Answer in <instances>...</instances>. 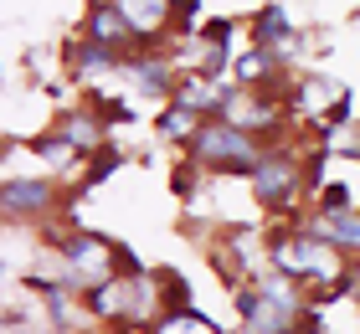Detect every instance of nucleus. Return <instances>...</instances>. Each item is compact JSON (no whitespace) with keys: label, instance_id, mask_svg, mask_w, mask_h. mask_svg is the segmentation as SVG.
<instances>
[{"label":"nucleus","instance_id":"obj_1","mask_svg":"<svg viewBox=\"0 0 360 334\" xmlns=\"http://www.w3.org/2000/svg\"><path fill=\"white\" fill-rule=\"evenodd\" d=\"M237 304H242V319H248V334H293V324L304 314V298L293 293V278H283V273L263 278Z\"/></svg>","mask_w":360,"mask_h":334},{"label":"nucleus","instance_id":"obj_2","mask_svg":"<svg viewBox=\"0 0 360 334\" xmlns=\"http://www.w3.org/2000/svg\"><path fill=\"white\" fill-rule=\"evenodd\" d=\"M191 144H195V160H206L211 170H252V165H257L252 134L237 129V124H226V119H206Z\"/></svg>","mask_w":360,"mask_h":334},{"label":"nucleus","instance_id":"obj_3","mask_svg":"<svg viewBox=\"0 0 360 334\" xmlns=\"http://www.w3.org/2000/svg\"><path fill=\"white\" fill-rule=\"evenodd\" d=\"M273 267L283 278H319V283H335L340 273H345V262H340V252L330 242H319L314 231H309V237H288V242H278L273 247Z\"/></svg>","mask_w":360,"mask_h":334},{"label":"nucleus","instance_id":"obj_4","mask_svg":"<svg viewBox=\"0 0 360 334\" xmlns=\"http://www.w3.org/2000/svg\"><path fill=\"white\" fill-rule=\"evenodd\" d=\"M252 195L263 200V206H288L293 195H299V186H304V175H299V160L293 155H257V165H252Z\"/></svg>","mask_w":360,"mask_h":334},{"label":"nucleus","instance_id":"obj_5","mask_svg":"<svg viewBox=\"0 0 360 334\" xmlns=\"http://www.w3.org/2000/svg\"><path fill=\"white\" fill-rule=\"evenodd\" d=\"M68 267H72V283L98 288V283H108V273H113V247L103 237H72L68 242Z\"/></svg>","mask_w":360,"mask_h":334},{"label":"nucleus","instance_id":"obj_6","mask_svg":"<svg viewBox=\"0 0 360 334\" xmlns=\"http://www.w3.org/2000/svg\"><path fill=\"white\" fill-rule=\"evenodd\" d=\"M0 211L6 216H46L52 211V186L46 180H6L0 186Z\"/></svg>","mask_w":360,"mask_h":334},{"label":"nucleus","instance_id":"obj_7","mask_svg":"<svg viewBox=\"0 0 360 334\" xmlns=\"http://www.w3.org/2000/svg\"><path fill=\"white\" fill-rule=\"evenodd\" d=\"M237 88H221V82H206V77H186V82H175V103L180 108H191V113H221L226 108V98H232Z\"/></svg>","mask_w":360,"mask_h":334},{"label":"nucleus","instance_id":"obj_8","mask_svg":"<svg viewBox=\"0 0 360 334\" xmlns=\"http://www.w3.org/2000/svg\"><path fill=\"white\" fill-rule=\"evenodd\" d=\"M319 242H330L335 252L345 247H360V211H319V221L309 226Z\"/></svg>","mask_w":360,"mask_h":334},{"label":"nucleus","instance_id":"obj_9","mask_svg":"<svg viewBox=\"0 0 360 334\" xmlns=\"http://www.w3.org/2000/svg\"><path fill=\"white\" fill-rule=\"evenodd\" d=\"M113 6L124 11V21H129L134 37H155V31L170 21V6H165V0H113Z\"/></svg>","mask_w":360,"mask_h":334},{"label":"nucleus","instance_id":"obj_10","mask_svg":"<svg viewBox=\"0 0 360 334\" xmlns=\"http://www.w3.org/2000/svg\"><path fill=\"white\" fill-rule=\"evenodd\" d=\"M129 82H134L139 93H165L170 88V62L165 57H129Z\"/></svg>","mask_w":360,"mask_h":334},{"label":"nucleus","instance_id":"obj_11","mask_svg":"<svg viewBox=\"0 0 360 334\" xmlns=\"http://www.w3.org/2000/svg\"><path fill=\"white\" fill-rule=\"evenodd\" d=\"M88 37H93V41H103V46H119V41L134 37V31H129V21H124V11H119V6H98V11L88 15Z\"/></svg>","mask_w":360,"mask_h":334},{"label":"nucleus","instance_id":"obj_12","mask_svg":"<svg viewBox=\"0 0 360 334\" xmlns=\"http://www.w3.org/2000/svg\"><path fill=\"white\" fill-rule=\"evenodd\" d=\"M124 57L119 52H113V46H103V41H77L72 46V67H77V72H108V67H119Z\"/></svg>","mask_w":360,"mask_h":334},{"label":"nucleus","instance_id":"obj_13","mask_svg":"<svg viewBox=\"0 0 360 334\" xmlns=\"http://www.w3.org/2000/svg\"><path fill=\"white\" fill-rule=\"evenodd\" d=\"M273 67H278V57L263 52V46H252V52H242V57H237V77L248 82V88H268Z\"/></svg>","mask_w":360,"mask_h":334},{"label":"nucleus","instance_id":"obj_14","mask_svg":"<svg viewBox=\"0 0 360 334\" xmlns=\"http://www.w3.org/2000/svg\"><path fill=\"white\" fill-rule=\"evenodd\" d=\"M201 113H191V108H165V113H160V134H165V139H195V134H201Z\"/></svg>","mask_w":360,"mask_h":334},{"label":"nucleus","instance_id":"obj_15","mask_svg":"<svg viewBox=\"0 0 360 334\" xmlns=\"http://www.w3.org/2000/svg\"><path fill=\"white\" fill-rule=\"evenodd\" d=\"M155 334H221V329L211 324L206 314H195V309H180V314H165Z\"/></svg>","mask_w":360,"mask_h":334},{"label":"nucleus","instance_id":"obj_16","mask_svg":"<svg viewBox=\"0 0 360 334\" xmlns=\"http://www.w3.org/2000/svg\"><path fill=\"white\" fill-rule=\"evenodd\" d=\"M57 139L68 144V149H93V144H98V119H83V113H72V119H62Z\"/></svg>","mask_w":360,"mask_h":334},{"label":"nucleus","instance_id":"obj_17","mask_svg":"<svg viewBox=\"0 0 360 334\" xmlns=\"http://www.w3.org/2000/svg\"><path fill=\"white\" fill-rule=\"evenodd\" d=\"M175 21H195V11H201V0H165Z\"/></svg>","mask_w":360,"mask_h":334}]
</instances>
